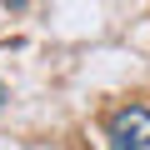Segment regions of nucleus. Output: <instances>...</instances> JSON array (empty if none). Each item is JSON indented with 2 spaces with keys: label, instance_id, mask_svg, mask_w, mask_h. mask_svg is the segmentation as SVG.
<instances>
[{
  "label": "nucleus",
  "instance_id": "nucleus-1",
  "mask_svg": "<svg viewBox=\"0 0 150 150\" xmlns=\"http://www.w3.org/2000/svg\"><path fill=\"white\" fill-rule=\"evenodd\" d=\"M110 150H150V105H120L105 120Z\"/></svg>",
  "mask_w": 150,
  "mask_h": 150
}]
</instances>
